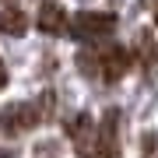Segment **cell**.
Returning <instances> with one entry per match:
<instances>
[{
  "instance_id": "cell-1",
  "label": "cell",
  "mask_w": 158,
  "mask_h": 158,
  "mask_svg": "<svg viewBox=\"0 0 158 158\" xmlns=\"http://www.w3.org/2000/svg\"><path fill=\"white\" fill-rule=\"evenodd\" d=\"M67 32L74 35V39H81V42L106 39V35L116 32V14H109V11H81V14H74V21H70Z\"/></svg>"
},
{
  "instance_id": "cell-2",
  "label": "cell",
  "mask_w": 158,
  "mask_h": 158,
  "mask_svg": "<svg viewBox=\"0 0 158 158\" xmlns=\"http://www.w3.org/2000/svg\"><path fill=\"white\" fill-rule=\"evenodd\" d=\"M67 137H70L77 158H98V123H95L91 113L74 116V123L67 127Z\"/></svg>"
},
{
  "instance_id": "cell-3",
  "label": "cell",
  "mask_w": 158,
  "mask_h": 158,
  "mask_svg": "<svg viewBox=\"0 0 158 158\" xmlns=\"http://www.w3.org/2000/svg\"><path fill=\"white\" fill-rule=\"evenodd\" d=\"M119 155V109H106L98 119V158Z\"/></svg>"
},
{
  "instance_id": "cell-4",
  "label": "cell",
  "mask_w": 158,
  "mask_h": 158,
  "mask_svg": "<svg viewBox=\"0 0 158 158\" xmlns=\"http://www.w3.org/2000/svg\"><path fill=\"white\" fill-rule=\"evenodd\" d=\"M42 116H39V106L35 102H18L4 113V130L7 134H28L32 127H39Z\"/></svg>"
},
{
  "instance_id": "cell-5",
  "label": "cell",
  "mask_w": 158,
  "mask_h": 158,
  "mask_svg": "<svg viewBox=\"0 0 158 158\" xmlns=\"http://www.w3.org/2000/svg\"><path fill=\"white\" fill-rule=\"evenodd\" d=\"M98 60H102V81H109V85L123 81V74L130 70V53L123 46H106V49H98Z\"/></svg>"
},
{
  "instance_id": "cell-6",
  "label": "cell",
  "mask_w": 158,
  "mask_h": 158,
  "mask_svg": "<svg viewBox=\"0 0 158 158\" xmlns=\"http://www.w3.org/2000/svg\"><path fill=\"white\" fill-rule=\"evenodd\" d=\"M39 32L46 35H60V32H67L70 25H67V14H63V7L60 4H53V0H46V4L39 7Z\"/></svg>"
},
{
  "instance_id": "cell-7",
  "label": "cell",
  "mask_w": 158,
  "mask_h": 158,
  "mask_svg": "<svg viewBox=\"0 0 158 158\" xmlns=\"http://www.w3.org/2000/svg\"><path fill=\"white\" fill-rule=\"evenodd\" d=\"M0 32L4 35H25L28 32V14L18 7H4L0 11Z\"/></svg>"
},
{
  "instance_id": "cell-8",
  "label": "cell",
  "mask_w": 158,
  "mask_h": 158,
  "mask_svg": "<svg viewBox=\"0 0 158 158\" xmlns=\"http://www.w3.org/2000/svg\"><path fill=\"white\" fill-rule=\"evenodd\" d=\"M77 67H81V74H88V77H102V60H98V53H91V49L77 53Z\"/></svg>"
},
{
  "instance_id": "cell-9",
  "label": "cell",
  "mask_w": 158,
  "mask_h": 158,
  "mask_svg": "<svg viewBox=\"0 0 158 158\" xmlns=\"http://www.w3.org/2000/svg\"><path fill=\"white\" fill-rule=\"evenodd\" d=\"M137 60H141V67H151V60H155V49H151V32L141 28L137 32Z\"/></svg>"
},
{
  "instance_id": "cell-10",
  "label": "cell",
  "mask_w": 158,
  "mask_h": 158,
  "mask_svg": "<svg viewBox=\"0 0 158 158\" xmlns=\"http://www.w3.org/2000/svg\"><path fill=\"white\" fill-rule=\"evenodd\" d=\"M35 106H39V116H42V123H46V119H53V113H56V95H53V91H42Z\"/></svg>"
},
{
  "instance_id": "cell-11",
  "label": "cell",
  "mask_w": 158,
  "mask_h": 158,
  "mask_svg": "<svg viewBox=\"0 0 158 158\" xmlns=\"http://www.w3.org/2000/svg\"><path fill=\"white\" fill-rule=\"evenodd\" d=\"M141 155L144 158H158V130H148L141 137Z\"/></svg>"
},
{
  "instance_id": "cell-12",
  "label": "cell",
  "mask_w": 158,
  "mask_h": 158,
  "mask_svg": "<svg viewBox=\"0 0 158 158\" xmlns=\"http://www.w3.org/2000/svg\"><path fill=\"white\" fill-rule=\"evenodd\" d=\"M4 85H7V67H4V60H0V91H4Z\"/></svg>"
},
{
  "instance_id": "cell-13",
  "label": "cell",
  "mask_w": 158,
  "mask_h": 158,
  "mask_svg": "<svg viewBox=\"0 0 158 158\" xmlns=\"http://www.w3.org/2000/svg\"><path fill=\"white\" fill-rule=\"evenodd\" d=\"M0 158H14V155H11V151H0Z\"/></svg>"
},
{
  "instance_id": "cell-14",
  "label": "cell",
  "mask_w": 158,
  "mask_h": 158,
  "mask_svg": "<svg viewBox=\"0 0 158 158\" xmlns=\"http://www.w3.org/2000/svg\"><path fill=\"white\" fill-rule=\"evenodd\" d=\"M155 25H158V7H155Z\"/></svg>"
},
{
  "instance_id": "cell-15",
  "label": "cell",
  "mask_w": 158,
  "mask_h": 158,
  "mask_svg": "<svg viewBox=\"0 0 158 158\" xmlns=\"http://www.w3.org/2000/svg\"><path fill=\"white\" fill-rule=\"evenodd\" d=\"M148 4H155V7H158V0H148Z\"/></svg>"
}]
</instances>
